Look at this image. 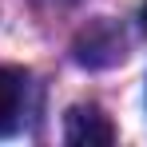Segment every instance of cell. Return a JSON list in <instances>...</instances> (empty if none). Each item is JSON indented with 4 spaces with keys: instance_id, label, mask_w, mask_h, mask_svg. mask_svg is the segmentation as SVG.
<instances>
[{
    "instance_id": "obj_1",
    "label": "cell",
    "mask_w": 147,
    "mask_h": 147,
    "mask_svg": "<svg viewBox=\"0 0 147 147\" xmlns=\"http://www.w3.org/2000/svg\"><path fill=\"white\" fill-rule=\"evenodd\" d=\"M64 139L72 147H107L111 139H115V127H111V119L99 111V107H72L68 111V123H64Z\"/></svg>"
},
{
    "instance_id": "obj_3",
    "label": "cell",
    "mask_w": 147,
    "mask_h": 147,
    "mask_svg": "<svg viewBox=\"0 0 147 147\" xmlns=\"http://www.w3.org/2000/svg\"><path fill=\"white\" fill-rule=\"evenodd\" d=\"M143 24H147V0H143Z\"/></svg>"
},
{
    "instance_id": "obj_2",
    "label": "cell",
    "mask_w": 147,
    "mask_h": 147,
    "mask_svg": "<svg viewBox=\"0 0 147 147\" xmlns=\"http://www.w3.org/2000/svg\"><path fill=\"white\" fill-rule=\"evenodd\" d=\"M28 107V72L24 68H0V139L16 135Z\"/></svg>"
}]
</instances>
